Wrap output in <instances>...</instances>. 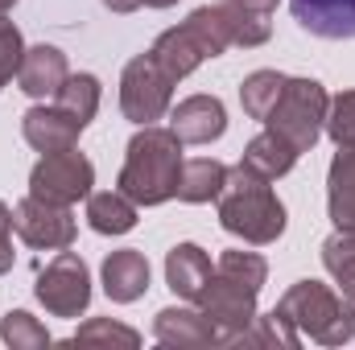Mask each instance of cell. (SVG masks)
Instances as JSON below:
<instances>
[{
    "label": "cell",
    "instance_id": "obj_20",
    "mask_svg": "<svg viewBox=\"0 0 355 350\" xmlns=\"http://www.w3.org/2000/svg\"><path fill=\"white\" fill-rule=\"evenodd\" d=\"M297 157H302V153H297L289 140H281L277 132H268V128H265L261 136H252V140H248V149H244V157H240V161H244L248 169H257L261 177L277 181V177H285L293 165H297Z\"/></svg>",
    "mask_w": 355,
    "mask_h": 350
},
{
    "label": "cell",
    "instance_id": "obj_24",
    "mask_svg": "<svg viewBox=\"0 0 355 350\" xmlns=\"http://www.w3.org/2000/svg\"><path fill=\"white\" fill-rule=\"evenodd\" d=\"M322 264L327 272L335 276L339 293L355 301V231H335L327 243H322Z\"/></svg>",
    "mask_w": 355,
    "mask_h": 350
},
{
    "label": "cell",
    "instance_id": "obj_22",
    "mask_svg": "<svg viewBox=\"0 0 355 350\" xmlns=\"http://www.w3.org/2000/svg\"><path fill=\"white\" fill-rule=\"evenodd\" d=\"M223 181H227V165L223 161H211V157H198V161H182V177H178V198L182 202H215L223 194Z\"/></svg>",
    "mask_w": 355,
    "mask_h": 350
},
{
    "label": "cell",
    "instance_id": "obj_27",
    "mask_svg": "<svg viewBox=\"0 0 355 350\" xmlns=\"http://www.w3.org/2000/svg\"><path fill=\"white\" fill-rule=\"evenodd\" d=\"M215 272H223V276H232V280H240V284H248L257 293L265 288V280H268V264L257 252H223L219 264H215Z\"/></svg>",
    "mask_w": 355,
    "mask_h": 350
},
{
    "label": "cell",
    "instance_id": "obj_14",
    "mask_svg": "<svg viewBox=\"0 0 355 350\" xmlns=\"http://www.w3.org/2000/svg\"><path fill=\"white\" fill-rule=\"evenodd\" d=\"M297 25L327 42H355V0H289Z\"/></svg>",
    "mask_w": 355,
    "mask_h": 350
},
{
    "label": "cell",
    "instance_id": "obj_13",
    "mask_svg": "<svg viewBox=\"0 0 355 350\" xmlns=\"http://www.w3.org/2000/svg\"><path fill=\"white\" fill-rule=\"evenodd\" d=\"M21 132H25L29 149H37V153L46 157V153L75 149L79 136H83V124L71 120V116L54 103V107H29V111L21 116Z\"/></svg>",
    "mask_w": 355,
    "mask_h": 350
},
{
    "label": "cell",
    "instance_id": "obj_34",
    "mask_svg": "<svg viewBox=\"0 0 355 350\" xmlns=\"http://www.w3.org/2000/svg\"><path fill=\"white\" fill-rule=\"evenodd\" d=\"M149 8H170V4H178V0H145Z\"/></svg>",
    "mask_w": 355,
    "mask_h": 350
},
{
    "label": "cell",
    "instance_id": "obj_15",
    "mask_svg": "<svg viewBox=\"0 0 355 350\" xmlns=\"http://www.w3.org/2000/svg\"><path fill=\"white\" fill-rule=\"evenodd\" d=\"M71 79V66H67V54L58 46H29L25 58H21V71H17V83L29 99H50L58 95V87Z\"/></svg>",
    "mask_w": 355,
    "mask_h": 350
},
{
    "label": "cell",
    "instance_id": "obj_31",
    "mask_svg": "<svg viewBox=\"0 0 355 350\" xmlns=\"http://www.w3.org/2000/svg\"><path fill=\"white\" fill-rule=\"evenodd\" d=\"M12 268V210L0 202V276Z\"/></svg>",
    "mask_w": 355,
    "mask_h": 350
},
{
    "label": "cell",
    "instance_id": "obj_21",
    "mask_svg": "<svg viewBox=\"0 0 355 350\" xmlns=\"http://www.w3.org/2000/svg\"><path fill=\"white\" fill-rule=\"evenodd\" d=\"M87 223L99 235H128L137 227V202L124 198L120 190L87 194Z\"/></svg>",
    "mask_w": 355,
    "mask_h": 350
},
{
    "label": "cell",
    "instance_id": "obj_25",
    "mask_svg": "<svg viewBox=\"0 0 355 350\" xmlns=\"http://www.w3.org/2000/svg\"><path fill=\"white\" fill-rule=\"evenodd\" d=\"M281 87H285V75H281V71H252V75L244 79V87H240V103H244V111H248L252 120L265 124V116L272 111V103H277Z\"/></svg>",
    "mask_w": 355,
    "mask_h": 350
},
{
    "label": "cell",
    "instance_id": "obj_32",
    "mask_svg": "<svg viewBox=\"0 0 355 350\" xmlns=\"http://www.w3.org/2000/svg\"><path fill=\"white\" fill-rule=\"evenodd\" d=\"M145 0H103V8H112V12H137Z\"/></svg>",
    "mask_w": 355,
    "mask_h": 350
},
{
    "label": "cell",
    "instance_id": "obj_2",
    "mask_svg": "<svg viewBox=\"0 0 355 350\" xmlns=\"http://www.w3.org/2000/svg\"><path fill=\"white\" fill-rule=\"evenodd\" d=\"M178 177H182V140L170 128L145 124L124 153L120 169V194L132 198L137 206H162L178 198Z\"/></svg>",
    "mask_w": 355,
    "mask_h": 350
},
{
    "label": "cell",
    "instance_id": "obj_1",
    "mask_svg": "<svg viewBox=\"0 0 355 350\" xmlns=\"http://www.w3.org/2000/svg\"><path fill=\"white\" fill-rule=\"evenodd\" d=\"M215 202H219V227L252 248L277 243L285 231V206L272 194V181L261 177L257 169H248L244 161L236 169H227L223 194Z\"/></svg>",
    "mask_w": 355,
    "mask_h": 350
},
{
    "label": "cell",
    "instance_id": "obj_8",
    "mask_svg": "<svg viewBox=\"0 0 355 350\" xmlns=\"http://www.w3.org/2000/svg\"><path fill=\"white\" fill-rule=\"evenodd\" d=\"M91 185H95V165L75 149L46 153L29 174V194L54 206H75L79 198L91 194Z\"/></svg>",
    "mask_w": 355,
    "mask_h": 350
},
{
    "label": "cell",
    "instance_id": "obj_11",
    "mask_svg": "<svg viewBox=\"0 0 355 350\" xmlns=\"http://www.w3.org/2000/svg\"><path fill=\"white\" fill-rule=\"evenodd\" d=\"M170 132L182 145H211L227 132V111L223 99L215 95H190L170 111Z\"/></svg>",
    "mask_w": 355,
    "mask_h": 350
},
{
    "label": "cell",
    "instance_id": "obj_12",
    "mask_svg": "<svg viewBox=\"0 0 355 350\" xmlns=\"http://www.w3.org/2000/svg\"><path fill=\"white\" fill-rule=\"evenodd\" d=\"M153 334L162 347H178V350H207V347H223V334L211 326V317L202 309H162L153 317Z\"/></svg>",
    "mask_w": 355,
    "mask_h": 350
},
{
    "label": "cell",
    "instance_id": "obj_28",
    "mask_svg": "<svg viewBox=\"0 0 355 350\" xmlns=\"http://www.w3.org/2000/svg\"><path fill=\"white\" fill-rule=\"evenodd\" d=\"M327 136L339 149H355V91H339L327 107Z\"/></svg>",
    "mask_w": 355,
    "mask_h": 350
},
{
    "label": "cell",
    "instance_id": "obj_30",
    "mask_svg": "<svg viewBox=\"0 0 355 350\" xmlns=\"http://www.w3.org/2000/svg\"><path fill=\"white\" fill-rule=\"evenodd\" d=\"M21 58H25V37L12 21H0V91L8 87V79L21 71Z\"/></svg>",
    "mask_w": 355,
    "mask_h": 350
},
{
    "label": "cell",
    "instance_id": "obj_7",
    "mask_svg": "<svg viewBox=\"0 0 355 350\" xmlns=\"http://www.w3.org/2000/svg\"><path fill=\"white\" fill-rule=\"evenodd\" d=\"M37 301L46 305V313L54 317H79L91 305V272L87 264L79 260L75 252H58L54 260L37 272V284H33Z\"/></svg>",
    "mask_w": 355,
    "mask_h": 350
},
{
    "label": "cell",
    "instance_id": "obj_5",
    "mask_svg": "<svg viewBox=\"0 0 355 350\" xmlns=\"http://www.w3.org/2000/svg\"><path fill=\"white\" fill-rule=\"evenodd\" d=\"M327 107H331V95L322 91V83H314V79H285L272 111L265 116V128L277 132L281 140H289L297 153H310L318 145V136H322Z\"/></svg>",
    "mask_w": 355,
    "mask_h": 350
},
{
    "label": "cell",
    "instance_id": "obj_33",
    "mask_svg": "<svg viewBox=\"0 0 355 350\" xmlns=\"http://www.w3.org/2000/svg\"><path fill=\"white\" fill-rule=\"evenodd\" d=\"M12 4H17V0H0V21H4V17L12 12Z\"/></svg>",
    "mask_w": 355,
    "mask_h": 350
},
{
    "label": "cell",
    "instance_id": "obj_10",
    "mask_svg": "<svg viewBox=\"0 0 355 350\" xmlns=\"http://www.w3.org/2000/svg\"><path fill=\"white\" fill-rule=\"evenodd\" d=\"M12 231L37 252H62L75 243V214H71V206H54V202H42L29 194L12 210Z\"/></svg>",
    "mask_w": 355,
    "mask_h": 350
},
{
    "label": "cell",
    "instance_id": "obj_26",
    "mask_svg": "<svg viewBox=\"0 0 355 350\" xmlns=\"http://www.w3.org/2000/svg\"><path fill=\"white\" fill-rule=\"evenodd\" d=\"M0 338H4L12 350H42V347H50L46 326H42L33 313H25V309H8V313H4V322H0Z\"/></svg>",
    "mask_w": 355,
    "mask_h": 350
},
{
    "label": "cell",
    "instance_id": "obj_29",
    "mask_svg": "<svg viewBox=\"0 0 355 350\" xmlns=\"http://www.w3.org/2000/svg\"><path fill=\"white\" fill-rule=\"evenodd\" d=\"M75 342H116V347H141V334L132 326H120L112 317H91L87 326H79Z\"/></svg>",
    "mask_w": 355,
    "mask_h": 350
},
{
    "label": "cell",
    "instance_id": "obj_6",
    "mask_svg": "<svg viewBox=\"0 0 355 350\" xmlns=\"http://www.w3.org/2000/svg\"><path fill=\"white\" fill-rule=\"evenodd\" d=\"M174 103V79L157 66L153 54H137L120 75V111L132 124H157Z\"/></svg>",
    "mask_w": 355,
    "mask_h": 350
},
{
    "label": "cell",
    "instance_id": "obj_19",
    "mask_svg": "<svg viewBox=\"0 0 355 350\" xmlns=\"http://www.w3.org/2000/svg\"><path fill=\"white\" fill-rule=\"evenodd\" d=\"M211 272H215L211 256L198 243H178L174 252L166 256V284L174 288L178 297H186V301H198V293L207 288Z\"/></svg>",
    "mask_w": 355,
    "mask_h": 350
},
{
    "label": "cell",
    "instance_id": "obj_23",
    "mask_svg": "<svg viewBox=\"0 0 355 350\" xmlns=\"http://www.w3.org/2000/svg\"><path fill=\"white\" fill-rule=\"evenodd\" d=\"M54 103H58L71 120H79V124L87 128L91 120H95V111H99V79H95V75H71V79L58 87Z\"/></svg>",
    "mask_w": 355,
    "mask_h": 350
},
{
    "label": "cell",
    "instance_id": "obj_17",
    "mask_svg": "<svg viewBox=\"0 0 355 350\" xmlns=\"http://www.w3.org/2000/svg\"><path fill=\"white\" fill-rule=\"evenodd\" d=\"M223 12H227V25H232V46H265L272 37V12H277V0H223Z\"/></svg>",
    "mask_w": 355,
    "mask_h": 350
},
{
    "label": "cell",
    "instance_id": "obj_16",
    "mask_svg": "<svg viewBox=\"0 0 355 350\" xmlns=\"http://www.w3.org/2000/svg\"><path fill=\"white\" fill-rule=\"evenodd\" d=\"M145 288H149V260H145L137 248L112 252V256L103 260V293H107L116 305L141 301Z\"/></svg>",
    "mask_w": 355,
    "mask_h": 350
},
{
    "label": "cell",
    "instance_id": "obj_3",
    "mask_svg": "<svg viewBox=\"0 0 355 350\" xmlns=\"http://www.w3.org/2000/svg\"><path fill=\"white\" fill-rule=\"evenodd\" d=\"M227 46H232V25H227L223 4H202V8H194L182 25L166 29V33L153 42L149 54L157 58V66L178 83V79H186L190 71H198L207 58H219Z\"/></svg>",
    "mask_w": 355,
    "mask_h": 350
},
{
    "label": "cell",
    "instance_id": "obj_18",
    "mask_svg": "<svg viewBox=\"0 0 355 350\" xmlns=\"http://www.w3.org/2000/svg\"><path fill=\"white\" fill-rule=\"evenodd\" d=\"M327 210L335 231H355V149H339L327 174Z\"/></svg>",
    "mask_w": 355,
    "mask_h": 350
},
{
    "label": "cell",
    "instance_id": "obj_4",
    "mask_svg": "<svg viewBox=\"0 0 355 350\" xmlns=\"http://www.w3.org/2000/svg\"><path fill=\"white\" fill-rule=\"evenodd\" d=\"M277 313L293 322V330L318 347H343L355 338V301L318 280H297L281 301Z\"/></svg>",
    "mask_w": 355,
    "mask_h": 350
},
{
    "label": "cell",
    "instance_id": "obj_9",
    "mask_svg": "<svg viewBox=\"0 0 355 350\" xmlns=\"http://www.w3.org/2000/svg\"><path fill=\"white\" fill-rule=\"evenodd\" d=\"M257 297H261L257 288H248V284H240V280H232L223 272H211L207 288L198 293V309L223 334V347L257 322Z\"/></svg>",
    "mask_w": 355,
    "mask_h": 350
}]
</instances>
